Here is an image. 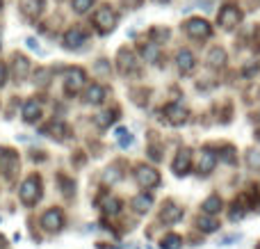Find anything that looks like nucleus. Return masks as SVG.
I'll list each match as a JSON object with an SVG mask.
<instances>
[{
	"instance_id": "f257e3e1",
	"label": "nucleus",
	"mask_w": 260,
	"mask_h": 249,
	"mask_svg": "<svg viewBox=\"0 0 260 249\" xmlns=\"http://www.w3.org/2000/svg\"><path fill=\"white\" fill-rule=\"evenodd\" d=\"M44 197V183H41V176L39 174H30L25 181L18 185V199L25 208H32L37 206Z\"/></svg>"
},
{
	"instance_id": "f03ea898",
	"label": "nucleus",
	"mask_w": 260,
	"mask_h": 249,
	"mask_svg": "<svg viewBox=\"0 0 260 249\" xmlns=\"http://www.w3.org/2000/svg\"><path fill=\"white\" fill-rule=\"evenodd\" d=\"M21 172V155L12 146H0V174L7 183H16Z\"/></svg>"
},
{
	"instance_id": "7ed1b4c3",
	"label": "nucleus",
	"mask_w": 260,
	"mask_h": 249,
	"mask_svg": "<svg viewBox=\"0 0 260 249\" xmlns=\"http://www.w3.org/2000/svg\"><path fill=\"white\" fill-rule=\"evenodd\" d=\"M62 85H64V94H67V96H78V94L82 91V87L87 85V73H85V69H80V67H69V69H64Z\"/></svg>"
},
{
	"instance_id": "20e7f679",
	"label": "nucleus",
	"mask_w": 260,
	"mask_h": 249,
	"mask_svg": "<svg viewBox=\"0 0 260 249\" xmlns=\"http://www.w3.org/2000/svg\"><path fill=\"white\" fill-rule=\"evenodd\" d=\"M117 21H119V16L110 5H101L94 14V25L101 35H110V32L117 27Z\"/></svg>"
},
{
	"instance_id": "39448f33",
	"label": "nucleus",
	"mask_w": 260,
	"mask_h": 249,
	"mask_svg": "<svg viewBox=\"0 0 260 249\" xmlns=\"http://www.w3.org/2000/svg\"><path fill=\"white\" fill-rule=\"evenodd\" d=\"M135 181H137L139 188L144 190H151V188L160 185V172L151 165H137L135 167Z\"/></svg>"
},
{
	"instance_id": "423d86ee",
	"label": "nucleus",
	"mask_w": 260,
	"mask_h": 249,
	"mask_svg": "<svg viewBox=\"0 0 260 249\" xmlns=\"http://www.w3.org/2000/svg\"><path fill=\"white\" fill-rule=\"evenodd\" d=\"M242 21V12L235 3H226L224 7L219 9V16H217V23H219L224 30H235Z\"/></svg>"
},
{
	"instance_id": "0eeeda50",
	"label": "nucleus",
	"mask_w": 260,
	"mask_h": 249,
	"mask_svg": "<svg viewBox=\"0 0 260 249\" xmlns=\"http://www.w3.org/2000/svg\"><path fill=\"white\" fill-rule=\"evenodd\" d=\"M39 224H41V229H44L46 233L55 236V233H59L64 229V213L59 208H48L39 217Z\"/></svg>"
},
{
	"instance_id": "6e6552de",
	"label": "nucleus",
	"mask_w": 260,
	"mask_h": 249,
	"mask_svg": "<svg viewBox=\"0 0 260 249\" xmlns=\"http://www.w3.org/2000/svg\"><path fill=\"white\" fill-rule=\"evenodd\" d=\"M7 69H9V73H12V80L16 82V85H21V82H25L27 76H30V59L21 53H14L12 64H9Z\"/></svg>"
},
{
	"instance_id": "1a4fd4ad",
	"label": "nucleus",
	"mask_w": 260,
	"mask_h": 249,
	"mask_svg": "<svg viewBox=\"0 0 260 249\" xmlns=\"http://www.w3.org/2000/svg\"><path fill=\"white\" fill-rule=\"evenodd\" d=\"M185 32H187L189 39H197V41H203L208 39V37L212 35V27L210 23L206 21V18H189L187 23H185Z\"/></svg>"
},
{
	"instance_id": "9d476101",
	"label": "nucleus",
	"mask_w": 260,
	"mask_h": 249,
	"mask_svg": "<svg viewBox=\"0 0 260 249\" xmlns=\"http://www.w3.org/2000/svg\"><path fill=\"white\" fill-rule=\"evenodd\" d=\"M87 39H89V35H87L82 27L73 25V27H69V30L64 32L62 46H64L67 50H78V48H82V46L87 44Z\"/></svg>"
},
{
	"instance_id": "9b49d317",
	"label": "nucleus",
	"mask_w": 260,
	"mask_h": 249,
	"mask_svg": "<svg viewBox=\"0 0 260 249\" xmlns=\"http://www.w3.org/2000/svg\"><path fill=\"white\" fill-rule=\"evenodd\" d=\"M183 208H180L178 204H174L171 199H167L165 204H162V208H160V222L162 224H167V227H174L176 222H180L183 220Z\"/></svg>"
},
{
	"instance_id": "f8f14e48",
	"label": "nucleus",
	"mask_w": 260,
	"mask_h": 249,
	"mask_svg": "<svg viewBox=\"0 0 260 249\" xmlns=\"http://www.w3.org/2000/svg\"><path fill=\"white\" fill-rule=\"evenodd\" d=\"M171 169H174L176 176H187V174L192 172V149H180L178 153L174 155Z\"/></svg>"
},
{
	"instance_id": "ddd939ff",
	"label": "nucleus",
	"mask_w": 260,
	"mask_h": 249,
	"mask_svg": "<svg viewBox=\"0 0 260 249\" xmlns=\"http://www.w3.org/2000/svg\"><path fill=\"white\" fill-rule=\"evenodd\" d=\"M21 117L25 123H37L41 117H44V105H41L39 99H27L23 103V110H21Z\"/></svg>"
},
{
	"instance_id": "4468645a",
	"label": "nucleus",
	"mask_w": 260,
	"mask_h": 249,
	"mask_svg": "<svg viewBox=\"0 0 260 249\" xmlns=\"http://www.w3.org/2000/svg\"><path fill=\"white\" fill-rule=\"evenodd\" d=\"M41 133L48 135V137H53L55 142H67L69 137H71V128H69L64 121H59V119H53L48 126L41 128Z\"/></svg>"
},
{
	"instance_id": "2eb2a0df",
	"label": "nucleus",
	"mask_w": 260,
	"mask_h": 249,
	"mask_svg": "<svg viewBox=\"0 0 260 249\" xmlns=\"http://www.w3.org/2000/svg\"><path fill=\"white\" fill-rule=\"evenodd\" d=\"M18 9H21V14L27 18V21H37L46 9V0H21V3H18Z\"/></svg>"
},
{
	"instance_id": "dca6fc26",
	"label": "nucleus",
	"mask_w": 260,
	"mask_h": 249,
	"mask_svg": "<svg viewBox=\"0 0 260 249\" xmlns=\"http://www.w3.org/2000/svg\"><path fill=\"white\" fill-rule=\"evenodd\" d=\"M117 69L123 76H128V73H133L137 69V57H135V53L130 48H121L117 53Z\"/></svg>"
},
{
	"instance_id": "f3484780",
	"label": "nucleus",
	"mask_w": 260,
	"mask_h": 249,
	"mask_svg": "<svg viewBox=\"0 0 260 249\" xmlns=\"http://www.w3.org/2000/svg\"><path fill=\"white\" fill-rule=\"evenodd\" d=\"M165 117H167V121H169L171 126H183V123H187L189 112L180 103H169L165 108Z\"/></svg>"
},
{
	"instance_id": "a211bd4d",
	"label": "nucleus",
	"mask_w": 260,
	"mask_h": 249,
	"mask_svg": "<svg viewBox=\"0 0 260 249\" xmlns=\"http://www.w3.org/2000/svg\"><path fill=\"white\" fill-rule=\"evenodd\" d=\"M217 151L215 149H203L201 151V158H199V174L201 176H208V174H212L215 172V167H217Z\"/></svg>"
},
{
	"instance_id": "6ab92c4d",
	"label": "nucleus",
	"mask_w": 260,
	"mask_h": 249,
	"mask_svg": "<svg viewBox=\"0 0 260 249\" xmlns=\"http://www.w3.org/2000/svg\"><path fill=\"white\" fill-rule=\"evenodd\" d=\"M105 94H108V89H105L101 82H91L85 89V94H82V101H85L87 105H101L105 101Z\"/></svg>"
},
{
	"instance_id": "aec40b11",
	"label": "nucleus",
	"mask_w": 260,
	"mask_h": 249,
	"mask_svg": "<svg viewBox=\"0 0 260 249\" xmlns=\"http://www.w3.org/2000/svg\"><path fill=\"white\" fill-rule=\"evenodd\" d=\"M176 67H178L180 73H192L194 67H197V57L192 55V50H187V48L178 50V55H176Z\"/></svg>"
},
{
	"instance_id": "412c9836",
	"label": "nucleus",
	"mask_w": 260,
	"mask_h": 249,
	"mask_svg": "<svg viewBox=\"0 0 260 249\" xmlns=\"http://www.w3.org/2000/svg\"><path fill=\"white\" fill-rule=\"evenodd\" d=\"M247 206H249V199L247 197H238V199L231 204V208H229V220L231 222H240L242 217H247Z\"/></svg>"
},
{
	"instance_id": "4be33fe9",
	"label": "nucleus",
	"mask_w": 260,
	"mask_h": 249,
	"mask_svg": "<svg viewBox=\"0 0 260 249\" xmlns=\"http://www.w3.org/2000/svg\"><path fill=\"white\" fill-rule=\"evenodd\" d=\"M121 178H123V163H112L101 174V181H103L105 185H114V183H119Z\"/></svg>"
},
{
	"instance_id": "5701e85b",
	"label": "nucleus",
	"mask_w": 260,
	"mask_h": 249,
	"mask_svg": "<svg viewBox=\"0 0 260 249\" xmlns=\"http://www.w3.org/2000/svg\"><path fill=\"white\" fill-rule=\"evenodd\" d=\"M151 208H153V197H151V192H139V195L133 199V210H135L137 215H146Z\"/></svg>"
},
{
	"instance_id": "b1692460",
	"label": "nucleus",
	"mask_w": 260,
	"mask_h": 249,
	"mask_svg": "<svg viewBox=\"0 0 260 249\" xmlns=\"http://www.w3.org/2000/svg\"><path fill=\"white\" fill-rule=\"evenodd\" d=\"M197 229L201 233H217L219 231V222H217L215 217H210L208 213H203L197 217Z\"/></svg>"
},
{
	"instance_id": "393cba45",
	"label": "nucleus",
	"mask_w": 260,
	"mask_h": 249,
	"mask_svg": "<svg viewBox=\"0 0 260 249\" xmlns=\"http://www.w3.org/2000/svg\"><path fill=\"white\" fill-rule=\"evenodd\" d=\"M101 210H103V215H108V217H117V215L121 213V199H117V197H105L103 204H101Z\"/></svg>"
},
{
	"instance_id": "a878e982",
	"label": "nucleus",
	"mask_w": 260,
	"mask_h": 249,
	"mask_svg": "<svg viewBox=\"0 0 260 249\" xmlns=\"http://www.w3.org/2000/svg\"><path fill=\"white\" fill-rule=\"evenodd\" d=\"M226 50L219 48V46H215V48H210V53H208V67L212 69H221L226 64Z\"/></svg>"
},
{
	"instance_id": "bb28decb",
	"label": "nucleus",
	"mask_w": 260,
	"mask_h": 249,
	"mask_svg": "<svg viewBox=\"0 0 260 249\" xmlns=\"http://www.w3.org/2000/svg\"><path fill=\"white\" fill-rule=\"evenodd\" d=\"M57 185H59V190H62V195L67 197V199H73V197H76V181L69 178L67 174H57Z\"/></svg>"
},
{
	"instance_id": "cd10ccee",
	"label": "nucleus",
	"mask_w": 260,
	"mask_h": 249,
	"mask_svg": "<svg viewBox=\"0 0 260 249\" xmlns=\"http://www.w3.org/2000/svg\"><path fill=\"white\" fill-rule=\"evenodd\" d=\"M117 114H119V110H117V108H112V110H103V112H101L99 117L94 119V121H96V126H99L101 131H105V128H110L114 121H117Z\"/></svg>"
},
{
	"instance_id": "c85d7f7f",
	"label": "nucleus",
	"mask_w": 260,
	"mask_h": 249,
	"mask_svg": "<svg viewBox=\"0 0 260 249\" xmlns=\"http://www.w3.org/2000/svg\"><path fill=\"white\" fill-rule=\"evenodd\" d=\"M114 140H117V144L121 146V149H130L133 142H135V137H133V133H130L126 126H119L117 131H114Z\"/></svg>"
},
{
	"instance_id": "c756f323",
	"label": "nucleus",
	"mask_w": 260,
	"mask_h": 249,
	"mask_svg": "<svg viewBox=\"0 0 260 249\" xmlns=\"http://www.w3.org/2000/svg\"><path fill=\"white\" fill-rule=\"evenodd\" d=\"M201 208H203V213H208V215H217L221 208H224V204H221V197L219 195H210L206 201H203Z\"/></svg>"
},
{
	"instance_id": "7c9ffc66",
	"label": "nucleus",
	"mask_w": 260,
	"mask_h": 249,
	"mask_svg": "<svg viewBox=\"0 0 260 249\" xmlns=\"http://www.w3.org/2000/svg\"><path fill=\"white\" fill-rule=\"evenodd\" d=\"M142 57H144V62H148V64H155L157 59H160V48H157L155 41L142 46Z\"/></svg>"
},
{
	"instance_id": "2f4dec72",
	"label": "nucleus",
	"mask_w": 260,
	"mask_h": 249,
	"mask_svg": "<svg viewBox=\"0 0 260 249\" xmlns=\"http://www.w3.org/2000/svg\"><path fill=\"white\" fill-rule=\"evenodd\" d=\"M160 249H183V238L178 233H167L160 240Z\"/></svg>"
},
{
	"instance_id": "473e14b6",
	"label": "nucleus",
	"mask_w": 260,
	"mask_h": 249,
	"mask_svg": "<svg viewBox=\"0 0 260 249\" xmlns=\"http://www.w3.org/2000/svg\"><path fill=\"white\" fill-rule=\"evenodd\" d=\"M217 158H221L226 165H231V167H235V165H238V155H235V146H231V144L221 146V153H217Z\"/></svg>"
},
{
	"instance_id": "72a5a7b5",
	"label": "nucleus",
	"mask_w": 260,
	"mask_h": 249,
	"mask_svg": "<svg viewBox=\"0 0 260 249\" xmlns=\"http://www.w3.org/2000/svg\"><path fill=\"white\" fill-rule=\"evenodd\" d=\"M244 160H247V167L249 169H253V172H260V151L249 149L247 155H244Z\"/></svg>"
},
{
	"instance_id": "f704fd0d",
	"label": "nucleus",
	"mask_w": 260,
	"mask_h": 249,
	"mask_svg": "<svg viewBox=\"0 0 260 249\" xmlns=\"http://www.w3.org/2000/svg\"><path fill=\"white\" fill-rule=\"evenodd\" d=\"M71 7L76 14H87L94 7V0H71Z\"/></svg>"
},
{
	"instance_id": "c9c22d12",
	"label": "nucleus",
	"mask_w": 260,
	"mask_h": 249,
	"mask_svg": "<svg viewBox=\"0 0 260 249\" xmlns=\"http://www.w3.org/2000/svg\"><path fill=\"white\" fill-rule=\"evenodd\" d=\"M240 240H242V233H229V236H221L219 240H217V247H229V245L240 242Z\"/></svg>"
},
{
	"instance_id": "e433bc0d",
	"label": "nucleus",
	"mask_w": 260,
	"mask_h": 249,
	"mask_svg": "<svg viewBox=\"0 0 260 249\" xmlns=\"http://www.w3.org/2000/svg\"><path fill=\"white\" fill-rule=\"evenodd\" d=\"M48 78H50L48 69H39V71L35 73V85L37 87H46V85H48Z\"/></svg>"
},
{
	"instance_id": "4c0bfd02",
	"label": "nucleus",
	"mask_w": 260,
	"mask_h": 249,
	"mask_svg": "<svg viewBox=\"0 0 260 249\" xmlns=\"http://www.w3.org/2000/svg\"><path fill=\"white\" fill-rule=\"evenodd\" d=\"M25 44H27V48H30V50H35L37 55H44V48H41V46H39V41H37L35 37H27V39H25Z\"/></svg>"
},
{
	"instance_id": "58836bf2",
	"label": "nucleus",
	"mask_w": 260,
	"mask_h": 249,
	"mask_svg": "<svg viewBox=\"0 0 260 249\" xmlns=\"http://www.w3.org/2000/svg\"><path fill=\"white\" fill-rule=\"evenodd\" d=\"M256 73H258V64H256V62H251L249 67L242 69V76H244V78H251V76H256Z\"/></svg>"
},
{
	"instance_id": "ea45409f",
	"label": "nucleus",
	"mask_w": 260,
	"mask_h": 249,
	"mask_svg": "<svg viewBox=\"0 0 260 249\" xmlns=\"http://www.w3.org/2000/svg\"><path fill=\"white\" fill-rule=\"evenodd\" d=\"M151 37L155 39V44H160L162 39H167V37H169V30H151Z\"/></svg>"
},
{
	"instance_id": "a19ab883",
	"label": "nucleus",
	"mask_w": 260,
	"mask_h": 249,
	"mask_svg": "<svg viewBox=\"0 0 260 249\" xmlns=\"http://www.w3.org/2000/svg\"><path fill=\"white\" fill-rule=\"evenodd\" d=\"M7 73H9L7 64H5V62H0V87H5V85H7Z\"/></svg>"
},
{
	"instance_id": "79ce46f5",
	"label": "nucleus",
	"mask_w": 260,
	"mask_h": 249,
	"mask_svg": "<svg viewBox=\"0 0 260 249\" xmlns=\"http://www.w3.org/2000/svg\"><path fill=\"white\" fill-rule=\"evenodd\" d=\"M94 69H96V73H108L110 71L108 64H105V59H99V62L94 64Z\"/></svg>"
},
{
	"instance_id": "37998d69",
	"label": "nucleus",
	"mask_w": 260,
	"mask_h": 249,
	"mask_svg": "<svg viewBox=\"0 0 260 249\" xmlns=\"http://www.w3.org/2000/svg\"><path fill=\"white\" fill-rule=\"evenodd\" d=\"M35 163H41V160H46V153L44 151H32V155H30Z\"/></svg>"
},
{
	"instance_id": "c03bdc74",
	"label": "nucleus",
	"mask_w": 260,
	"mask_h": 249,
	"mask_svg": "<svg viewBox=\"0 0 260 249\" xmlns=\"http://www.w3.org/2000/svg\"><path fill=\"white\" fill-rule=\"evenodd\" d=\"M0 249H9V242H7L5 236H0Z\"/></svg>"
},
{
	"instance_id": "a18cd8bd",
	"label": "nucleus",
	"mask_w": 260,
	"mask_h": 249,
	"mask_svg": "<svg viewBox=\"0 0 260 249\" xmlns=\"http://www.w3.org/2000/svg\"><path fill=\"white\" fill-rule=\"evenodd\" d=\"M256 140L260 142V128H258V131H256Z\"/></svg>"
},
{
	"instance_id": "49530a36",
	"label": "nucleus",
	"mask_w": 260,
	"mask_h": 249,
	"mask_svg": "<svg viewBox=\"0 0 260 249\" xmlns=\"http://www.w3.org/2000/svg\"><path fill=\"white\" fill-rule=\"evenodd\" d=\"M157 3H169V0H157Z\"/></svg>"
},
{
	"instance_id": "de8ad7c7",
	"label": "nucleus",
	"mask_w": 260,
	"mask_h": 249,
	"mask_svg": "<svg viewBox=\"0 0 260 249\" xmlns=\"http://www.w3.org/2000/svg\"><path fill=\"white\" fill-rule=\"evenodd\" d=\"M0 9H3V0H0Z\"/></svg>"
},
{
	"instance_id": "09e8293b",
	"label": "nucleus",
	"mask_w": 260,
	"mask_h": 249,
	"mask_svg": "<svg viewBox=\"0 0 260 249\" xmlns=\"http://www.w3.org/2000/svg\"><path fill=\"white\" fill-rule=\"evenodd\" d=\"M258 249H260V245H258Z\"/></svg>"
},
{
	"instance_id": "8fccbe9b",
	"label": "nucleus",
	"mask_w": 260,
	"mask_h": 249,
	"mask_svg": "<svg viewBox=\"0 0 260 249\" xmlns=\"http://www.w3.org/2000/svg\"><path fill=\"white\" fill-rule=\"evenodd\" d=\"M0 30H3V27H0Z\"/></svg>"
}]
</instances>
